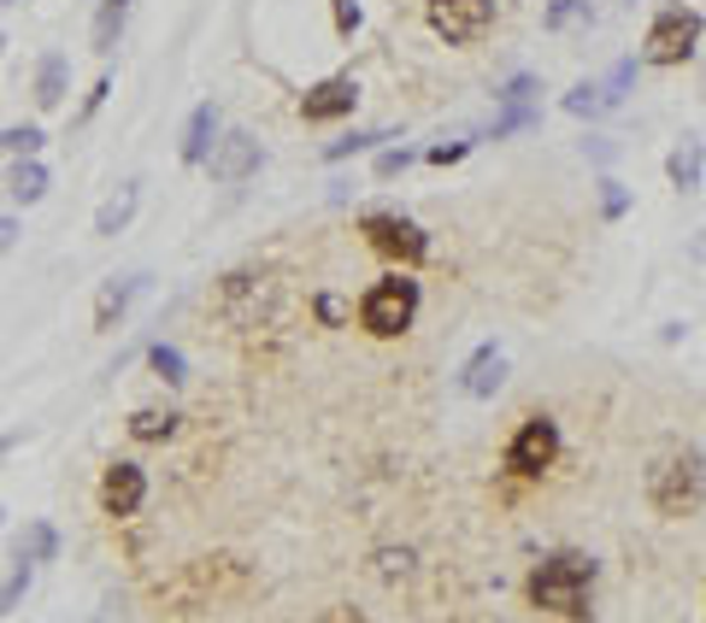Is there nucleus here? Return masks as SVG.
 Returning <instances> with one entry per match:
<instances>
[{
	"label": "nucleus",
	"instance_id": "nucleus-19",
	"mask_svg": "<svg viewBox=\"0 0 706 623\" xmlns=\"http://www.w3.org/2000/svg\"><path fill=\"white\" fill-rule=\"evenodd\" d=\"M7 195L18 206H36L41 195H48V165H41V159H18L12 177H7Z\"/></svg>",
	"mask_w": 706,
	"mask_h": 623
},
{
	"label": "nucleus",
	"instance_id": "nucleus-8",
	"mask_svg": "<svg viewBox=\"0 0 706 623\" xmlns=\"http://www.w3.org/2000/svg\"><path fill=\"white\" fill-rule=\"evenodd\" d=\"M259 165H265V148L254 136H247V130H218L213 154H206V177L224 182V189H236V182L259 177Z\"/></svg>",
	"mask_w": 706,
	"mask_h": 623
},
{
	"label": "nucleus",
	"instance_id": "nucleus-27",
	"mask_svg": "<svg viewBox=\"0 0 706 623\" xmlns=\"http://www.w3.org/2000/svg\"><path fill=\"white\" fill-rule=\"evenodd\" d=\"M625 212H630V189H625L618 177H600V218H607V224H618Z\"/></svg>",
	"mask_w": 706,
	"mask_h": 623
},
{
	"label": "nucleus",
	"instance_id": "nucleus-16",
	"mask_svg": "<svg viewBox=\"0 0 706 623\" xmlns=\"http://www.w3.org/2000/svg\"><path fill=\"white\" fill-rule=\"evenodd\" d=\"M177 412L171 406H141V412H130V424H124V429H130V442H141V447H159V442H171V435H177Z\"/></svg>",
	"mask_w": 706,
	"mask_h": 623
},
{
	"label": "nucleus",
	"instance_id": "nucleus-18",
	"mask_svg": "<svg viewBox=\"0 0 706 623\" xmlns=\"http://www.w3.org/2000/svg\"><path fill=\"white\" fill-rule=\"evenodd\" d=\"M66 100V53H41L36 59V107L53 112Z\"/></svg>",
	"mask_w": 706,
	"mask_h": 623
},
{
	"label": "nucleus",
	"instance_id": "nucleus-5",
	"mask_svg": "<svg viewBox=\"0 0 706 623\" xmlns=\"http://www.w3.org/2000/svg\"><path fill=\"white\" fill-rule=\"evenodd\" d=\"M360 236L371 241V254L394 259L401 271H419V265L430 259V230H424V224H412L406 212H365Z\"/></svg>",
	"mask_w": 706,
	"mask_h": 623
},
{
	"label": "nucleus",
	"instance_id": "nucleus-7",
	"mask_svg": "<svg viewBox=\"0 0 706 623\" xmlns=\"http://www.w3.org/2000/svg\"><path fill=\"white\" fill-rule=\"evenodd\" d=\"M424 18L448 48H471L494 30V0H424Z\"/></svg>",
	"mask_w": 706,
	"mask_h": 623
},
{
	"label": "nucleus",
	"instance_id": "nucleus-6",
	"mask_svg": "<svg viewBox=\"0 0 706 623\" xmlns=\"http://www.w3.org/2000/svg\"><path fill=\"white\" fill-rule=\"evenodd\" d=\"M553 459H559V424L542 418V412L518 424L512 442H507V453H501L507 476H518V483H536L542 471H553Z\"/></svg>",
	"mask_w": 706,
	"mask_h": 623
},
{
	"label": "nucleus",
	"instance_id": "nucleus-28",
	"mask_svg": "<svg viewBox=\"0 0 706 623\" xmlns=\"http://www.w3.org/2000/svg\"><path fill=\"white\" fill-rule=\"evenodd\" d=\"M630 82H636V59H618V66L607 71V82H600V95H607V107H625Z\"/></svg>",
	"mask_w": 706,
	"mask_h": 623
},
{
	"label": "nucleus",
	"instance_id": "nucleus-39",
	"mask_svg": "<svg viewBox=\"0 0 706 623\" xmlns=\"http://www.w3.org/2000/svg\"><path fill=\"white\" fill-rule=\"evenodd\" d=\"M18 447V435H0V459H7V453Z\"/></svg>",
	"mask_w": 706,
	"mask_h": 623
},
{
	"label": "nucleus",
	"instance_id": "nucleus-38",
	"mask_svg": "<svg viewBox=\"0 0 706 623\" xmlns=\"http://www.w3.org/2000/svg\"><path fill=\"white\" fill-rule=\"evenodd\" d=\"M12 241H18V218H0V254H7Z\"/></svg>",
	"mask_w": 706,
	"mask_h": 623
},
{
	"label": "nucleus",
	"instance_id": "nucleus-4",
	"mask_svg": "<svg viewBox=\"0 0 706 623\" xmlns=\"http://www.w3.org/2000/svg\"><path fill=\"white\" fill-rule=\"evenodd\" d=\"M706 36V18L695 7H666L654 12L648 24V41H641V66H683V59H695Z\"/></svg>",
	"mask_w": 706,
	"mask_h": 623
},
{
	"label": "nucleus",
	"instance_id": "nucleus-36",
	"mask_svg": "<svg viewBox=\"0 0 706 623\" xmlns=\"http://www.w3.org/2000/svg\"><path fill=\"white\" fill-rule=\"evenodd\" d=\"M377 565H383V576L394 583V576H412V553H406V547H401V553L383 547V553H377Z\"/></svg>",
	"mask_w": 706,
	"mask_h": 623
},
{
	"label": "nucleus",
	"instance_id": "nucleus-9",
	"mask_svg": "<svg viewBox=\"0 0 706 623\" xmlns=\"http://www.w3.org/2000/svg\"><path fill=\"white\" fill-rule=\"evenodd\" d=\"M141 506H148V471L136 459H112L100 471V512L124 524V517H136Z\"/></svg>",
	"mask_w": 706,
	"mask_h": 623
},
{
	"label": "nucleus",
	"instance_id": "nucleus-21",
	"mask_svg": "<svg viewBox=\"0 0 706 623\" xmlns=\"http://www.w3.org/2000/svg\"><path fill=\"white\" fill-rule=\"evenodd\" d=\"M148 370H154L165 388L189 383V359H183V347H171V342H148Z\"/></svg>",
	"mask_w": 706,
	"mask_h": 623
},
{
	"label": "nucleus",
	"instance_id": "nucleus-23",
	"mask_svg": "<svg viewBox=\"0 0 706 623\" xmlns=\"http://www.w3.org/2000/svg\"><path fill=\"white\" fill-rule=\"evenodd\" d=\"M536 95H542V77H536V71H518V77L501 82V95H494V100H501V112H507V107H542Z\"/></svg>",
	"mask_w": 706,
	"mask_h": 623
},
{
	"label": "nucleus",
	"instance_id": "nucleus-17",
	"mask_svg": "<svg viewBox=\"0 0 706 623\" xmlns=\"http://www.w3.org/2000/svg\"><path fill=\"white\" fill-rule=\"evenodd\" d=\"M136 206H141V189H136V182H124L112 200H100L95 236H124V230H130V218H136Z\"/></svg>",
	"mask_w": 706,
	"mask_h": 623
},
{
	"label": "nucleus",
	"instance_id": "nucleus-25",
	"mask_svg": "<svg viewBox=\"0 0 706 623\" xmlns=\"http://www.w3.org/2000/svg\"><path fill=\"white\" fill-rule=\"evenodd\" d=\"M571 118H600V112H612L607 107V95H600V82H577V89H566V100H559Z\"/></svg>",
	"mask_w": 706,
	"mask_h": 623
},
{
	"label": "nucleus",
	"instance_id": "nucleus-24",
	"mask_svg": "<svg viewBox=\"0 0 706 623\" xmlns=\"http://www.w3.org/2000/svg\"><path fill=\"white\" fill-rule=\"evenodd\" d=\"M41 136L36 123H7V130H0V154H12V159H36L41 154Z\"/></svg>",
	"mask_w": 706,
	"mask_h": 623
},
{
	"label": "nucleus",
	"instance_id": "nucleus-29",
	"mask_svg": "<svg viewBox=\"0 0 706 623\" xmlns=\"http://www.w3.org/2000/svg\"><path fill=\"white\" fill-rule=\"evenodd\" d=\"M577 18H589V24H595V7H589V0H553V7L542 12V24H548V30H566V24H577Z\"/></svg>",
	"mask_w": 706,
	"mask_h": 623
},
{
	"label": "nucleus",
	"instance_id": "nucleus-13",
	"mask_svg": "<svg viewBox=\"0 0 706 623\" xmlns=\"http://www.w3.org/2000/svg\"><path fill=\"white\" fill-rule=\"evenodd\" d=\"M666 177H671L677 195H700V182H706V141L683 136L677 148L666 154Z\"/></svg>",
	"mask_w": 706,
	"mask_h": 623
},
{
	"label": "nucleus",
	"instance_id": "nucleus-15",
	"mask_svg": "<svg viewBox=\"0 0 706 623\" xmlns=\"http://www.w3.org/2000/svg\"><path fill=\"white\" fill-rule=\"evenodd\" d=\"M130 7L136 0H100V12H95V30H89V48L107 59L118 53V41H124V24H130Z\"/></svg>",
	"mask_w": 706,
	"mask_h": 623
},
{
	"label": "nucleus",
	"instance_id": "nucleus-11",
	"mask_svg": "<svg viewBox=\"0 0 706 623\" xmlns=\"http://www.w3.org/2000/svg\"><path fill=\"white\" fill-rule=\"evenodd\" d=\"M501 383H507V353H501V342H483L460 365V394H471V400H494Z\"/></svg>",
	"mask_w": 706,
	"mask_h": 623
},
{
	"label": "nucleus",
	"instance_id": "nucleus-10",
	"mask_svg": "<svg viewBox=\"0 0 706 623\" xmlns=\"http://www.w3.org/2000/svg\"><path fill=\"white\" fill-rule=\"evenodd\" d=\"M353 107H360V82H353V77H324V82H313V89L301 95V118L306 123L353 118Z\"/></svg>",
	"mask_w": 706,
	"mask_h": 623
},
{
	"label": "nucleus",
	"instance_id": "nucleus-37",
	"mask_svg": "<svg viewBox=\"0 0 706 623\" xmlns=\"http://www.w3.org/2000/svg\"><path fill=\"white\" fill-rule=\"evenodd\" d=\"M584 154H589L595 165H612V141H607V136H589V141H584Z\"/></svg>",
	"mask_w": 706,
	"mask_h": 623
},
{
	"label": "nucleus",
	"instance_id": "nucleus-34",
	"mask_svg": "<svg viewBox=\"0 0 706 623\" xmlns=\"http://www.w3.org/2000/svg\"><path fill=\"white\" fill-rule=\"evenodd\" d=\"M330 18H336V36H353L365 24V12H360V0H330Z\"/></svg>",
	"mask_w": 706,
	"mask_h": 623
},
{
	"label": "nucleus",
	"instance_id": "nucleus-33",
	"mask_svg": "<svg viewBox=\"0 0 706 623\" xmlns=\"http://www.w3.org/2000/svg\"><path fill=\"white\" fill-rule=\"evenodd\" d=\"M412 159H419L412 148H383V154H377V177H383V182L406 177V171H412Z\"/></svg>",
	"mask_w": 706,
	"mask_h": 623
},
{
	"label": "nucleus",
	"instance_id": "nucleus-30",
	"mask_svg": "<svg viewBox=\"0 0 706 623\" xmlns=\"http://www.w3.org/2000/svg\"><path fill=\"white\" fill-rule=\"evenodd\" d=\"M30 576H36V565H12V576L0 583V617H7V612L18 606V600L30 594Z\"/></svg>",
	"mask_w": 706,
	"mask_h": 623
},
{
	"label": "nucleus",
	"instance_id": "nucleus-26",
	"mask_svg": "<svg viewBox=\"0 0 706 623\" xmlns=\"http://www.w3.org/2000/svg\"><path fill=\"white\" fill-rule=\"evenodd\" d=\"M313 318H318L324 329H342V324L353 318V306L336 295V288H318V295H313Z\"/></svg>",
	"mask_w": 706,
	"mask_h": 623
},
{
	"label": "nucleus",
	"instance_id": "nucleus-40",
	"mask_svg": "<svg viewBox=\"0 0 706 623\" xmlns=\"http://www.w3.org/2000/svg\"><path fill=\"white\" fill-rule=\"evenodd\" d=\"M695 259H706V230H700V241H695Z\"/></svg>",
	"mask_w": 706,
	"mask_h": 623
},
{
	"label": "nucleus",
	"instance_id": "nucleus-1",
	"mask_svg": "<svg viewBox=\"0 0 706 623\" xmlns=\"http://www.w3.org/2000/svg\"><path fill=\"white\" fill-rule=\"evenodd\" d=\"M641 494L659 517H695L706 506V453L700 447H671L659 453L641 476Z\"/></svg>",
	"mask_w": 706,
	"mask_h": 623
},
{
	"label": "nucleus",
	"instance_id": "nucleus-31",
	"mask_svg": "<svg viewBox=\"0 0 706 623\" xmlns=\"http://www.w3.org/2000/svg\"><path fill=\"white\" fill-rule=\"evenodd\" d=\"M536 118H542V107H507L501 118H494V130H489V136H494V141H501V136H518V130H530Z\"/></svg>",
	"mask_w": 706,
	"mask_h": 623
},
{
	"label": "nucleus",
	"instance_id": "nucleus-32",
	"mask_svg": "<svg viewBox=\"0 0 706 623\" xmlns=\"http://www.w3.org/2000/svg\"><path fill=\"white\" fill-rule=\"evenodd\" d=\"M471 148H477V136H460V141H435V148H430L424 159L435 165V171H448V165H460Z\"/></svg>",
	"mask_w": 706,
	"mask_h": 623
},
{
	"label": "nucleus",
	"instance_id": "nucleus-35",
	"mask_svg": "<svg viewBox=\"0 0 706 623\" xmlns=\"http://www.w3.org/2000/svg\"><path fill=\"white\" fill-rule=\"evenodd\" d=\"M107 95H112V77H95L89 95H82V112H77V118H95L100 107H107Z\"/></svg>",
	"mask_w": 706,
	"mask_h": 623
},
{
	"label": "nucleus",
	"instance_id": "nucleus-2",
	"mask_svg": "<svg viewBox=\"0 0 706 623\" xmlns=\"http://www.w3.org/2000/svg\"><path fill=\"white\" fill-rule=\"evenodd\" d=\"M589 589H595V558L584 553H548L542 565L524 576V594L536 612H559L571 623L589 617Z\"/></svg>",
	"mask_w": 706,
	"mask_h": 623
},
{
	"label": "nucleus",
	"instance_id": "nucleus-22",
	"mask_svg": "<svg viewBox=\"0 0 706 623\" xmlns=\"http://www.w3.org/2000/svg\"><path fill=\"white\" fill-rule=\"evenodd\" d=\"M383 141H401L394 130H353L342 141H324V165H347L353 154H371V148H383Z\"/></svg>",
	"mask_w": 706,
	"mask_h": 623
},
{
	"label": "nucleus",
	"instance_id": "nucleus-14",
	"mask_svg": "<svg viewBox=\"0 0 706 623\" xmlns=\"http://www.w3.org/2000/svg\"><path fill=\"white\" fill-rule=\"evenodd\" d=\"M213 141H218V107H213V100H200V107L189 112V123H183V148H177V159H183V165H206Z\"/></svg>",
	"mask_w": 706,
	"mask_h": 623
},
{
	"label": "nucleus",
	"instance_id": "nucleus-3",
	"mask_svg": "<svg viewBox=\"0 0 706 623\" xmlns=\"http://www.w3.org/2000/svg\"><path fill=\"white\" fill-rule=\"evenodd\" d=\"M419 306H424V288L412 271H389L365 288V300H360V329L365 336H377V342H394V336H406L412 324H419Z\"/></svg>",
	"mask_w": 706,
	"mask_h": 623
},
{
	"label": "nucleus",
	"instance_id": "nucleus-12",
	"mask_svg": "<svg viewBox=\"0 0 706 623\" xmlns=\"http://www.w3.org/2000/svg\"><path fill=\"white\" fill-rule=\"evenodd\" d=\"M141 283L148 277H107L100 283V295H95V329L100 336H112V329L124 324V312H130V300L141 295Z\"/></svg>",
	"mask_w": 706,
	"mask_h": 623
},
{
	"label": "nucleus",
	"instance_id": "nucleus-41",
	"mask_svg": "<svg viewBox=\"0 0 706 623\" xmlns=\"http://www.w3.org/2000/svg\"><path fill=\"white\" fill-rule=\"evenodd\" d=\"M0 48H7V36H0Z\"/></svg>",
	"mask_w": 706,
	"mask_h": 623
},
{
	"label": "nucleus",
	"instance_id": "nucleus-42",
	"mask_svg": "<svg viewBox=\"0 0 706 623\" xmlns=\"http://www.w3.org/2000/svg\"><path fill=\"white\" fill-rule=\"evenodd\" d=\"M0 7H12V0H0Z\"/></svg>",
	"mask_w": 706,
	"mask_h": 623
},
{
	"label": "nucleus",
	"instance_id": "nucleus-20",
	"mask_svg": "<svg viewBox=\"0 0 706 623\" xmlns=\"http://www.w3.org/2000/svg\"><path fill=\"white\" fill-rule=\"evenodd\" d=\"M59 558V530L53 524H30L18 535V565H53Z\"/></svg>",
	"mask_w": 706,
	"mask_h": 623
}]
</instances>
